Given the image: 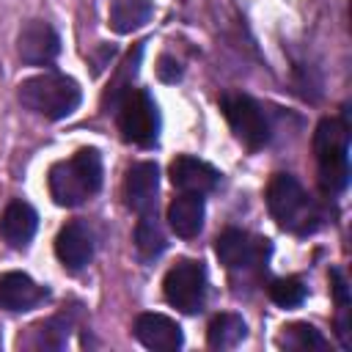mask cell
Wrapping results in <instances>:
<instances>
[{
    "mask_svg": "<svg viewBox=\"0 0 352 352\" xmlns=\"http://www.w3.org/2000/svg\"><path fill=\"white\" fill-rule=\"evenodd\" d=\"M330 280H333V292H336V300H338L341 305H346V280L341 278V272H338V270H333V272H330Z\"/></svg>",
    "mask_w": 352,
    "mask_h": 352,
    "instance_id": "obj_24",
    "label": "cell"
},
{
    "mask_svg": "<svg viewBox=\"0 0 352 352\" xmlns=\"http://www.w3.org/2000/svg\"><path fill=\"white\" fill-rule=\"evenodd\" d=\"M223 116L231 126V132L236 135V140H242L248 148H261L270 138V126H267V118L261 113V107L245 96V94H226L223 102Z\"/></svg>",
    "mask_w": 352,
    "mask_h": 352,
    "instance_id": "obj_7",
    "label": "cell"
},
{
    "mask_svg": "<svg viewBox=\"0 0 352 352\" xmlns=\"http://www.w3.org/2000/svg\"><path fill=\"white\" fill-rule=\"evenodd\" d=\"M217 179H220V173H217L209 162H204V160H198V157L182 154V157H176V160L170 162V182H173V187H179L182 192L204 195V192H209V190L217 187Z\"/></svg>",
    "mask_w": 352,
    "mask_h": 352,
    "instance_id": "obj_13",
    "label": "cell"
},
{
    "mask_svg": "<svg viewBox=\"0 0 352 352\" xmlns=\"http://www.w3.org/2000/svg\"><path fill=\"white\" fill-rule=\"evenodd\" d=\"M16 96H19L22 107H28L30 113L58 121V118H66V116H72L77 110L80 85L66 74L47 72V74L22 80Z\"/></svg>",
    "mask_w": 352,
    "mask_h": 352,
    "instance_id": "obj_2",
    "label": "cell"
},
{
    "mask_svg": "<svg viewBox=\"0 0 352 352\" xmlns=\"http://www.w3.org/2000/svg\"><path fill=\"white\" fill-rule=\"evenodd\" d=\"M270 300L280 308H294L305 300V283L300 278H278L270 286Z\"/></svg>",
    "mask_w": 352,
    "mask_h": 352,
    "instance_id": "obj_21",
    "label": "cell"
},
{
    "mask_svg": "<svg viewBox=\"0 0 352 352\" xmlns=\"http://www.w3.org/2000/svg\"><path fill=\"white\" fill-rule=\"evenodd\" d=\"M36 226H38L36 209L25 201H11L0 214V236L11 248H25L33 239Z\"/></svg>",
    "mask_w": 352,
    "mask_h": 352,
    "instance_id": "obj_15",
    "label": "cell"
},
{
    "mask_svg": "<svg viewBox=\"0 0 352 352\" xmlns=\"http://www.w3.org/2000/svg\"><path fill=\"white\" fill-rule=\"evenodd\" d=\"M165 300L182 311V314H195L204 300H206V270L201 261L192 258H179L162 280Z\"/></svg>",
    "mask_w": 352,
    "mask_h": 352,
    "instance_id": "obj_6",
    "label": "cell"
},
{
    "mask_svg": "<svg viewBox=\"0 0 352 352\" xmlns=\"http://www.w3.org/2000/svg\"><path fill=\"white\" fill-rule=\"evenodd\" d=\"M118 129L124 140L138 143V146H151L160 135V113L148 91L143 88H129L124 99L118 102Z\"/></svg>",
    "mask_w": 352,
    "mask_h": 352,
    "instance_id": "obj_5",
    "label": "cell"
},
{
    "mask_svg": "<svg viewBox=\"0 0 352 352\" xmlns=\"http://www.w3.org/2000/svg\"><path fill=\"white\" fill-rule=\"evenodd\" d=\"M157 74H160L165 82H173V80L182 77V69H179V63H176L170 55H162V58H160V66H157Z\"/></svg>",
    "mask_w": 352,
    "mask_h": 352,
    "instance_id": "obj_23",
    "label": "cell"
},
{
    "mask_svg": "<svg viewBox=\"0 0 352 352\" xmlns=\"http://www.w3.org/2000/svg\"><path fill=\"white\" fill-rule=\"evenodd\" d=\"M160 192V170L154 162H135L124 179V201L138 214H151Z\"/></svg>",
    "mask_w": 352,
    "mask_h": 352,
    "instance_id": "obj_10",
    "label": "cell"
},
{
    "mask_svg": "<svg viewBox=\"0 0 352 352\" xmlns=\"http://www.w3.org/2000/svg\"><path fill=\"white\" fill-rule=\"evenodd\" d=\"M44 297H47V289H41L25 272L0 275V308H6V311H30Z\"/></svg>",
    "mask_w": 352,
    "mask_h": 352,
    "instance_id": "obj_14",
    "label": "cell"
},
{
    "mask_svg": "<svg viewBox=\"0 0 352 352\" xmlns=\"http://www.w3.org/2000/svg\"><path fill=\"white\" fill-rule=\"evenodd\" d=\"M135 338L146 349H157V352H173L184 341L182 327L165 314H140L135 319Z\"/></svg>",
    "mask_w": 352,
    "mask_h": 352,
    "instance_id": "obj_12",
    "label": "cell"
},
{
    "mask_svg": "<svg viewBox=\"0 0 352 352\" xmlns=\"http://www.w3.org/2000/svg\"><path fill=\"white\" fill-rule=\"evenodd\" d=\"M319 184L324 192H341L349 182V126L341 118H322L314 132Z\"/></svg>",
    "mask_w": 352,
    "mask_h": 352,
    "instance_id": "obj_3",
    "label": "cell"
},
{
    "mask_svg": "<svg viewBox=\"0 0 352 352\" xmlns=\"http://www.w3.org/2000/svg\"><path fill=\"white\" fill-rule=\"evenodd\" d=\"M33 333H36L33 346H38V349H41V346H44V349H60L63 341H66V336H69V324H63L60 319H50V322L36 324Z\"/></svg>",
    "mask_w": 352,
    "mask_h": 352,
    "instance_id": "obj_22",
    "label": "cell"
},
{
    "mask_svg": "<svg viewBox=\"0 0 352 352\" xmlns=\"http://www.w3.org/2000/svg\"><path fill=\"white\" fill-rule=\"evenodd\" d=\"M151 11H154L151 0H116L110 6V22L107 25L116 33L124 36V33H132V30L143 28L148 22Z\"/></svg>",
    "mask_w": 352,
    "mask_h": 352,
    "instance_id": "obj_17",
    "label": "cell"
},
{
    "mask_svg": "<svg viewBox=\"0 0 352 352\" xmlns=\"http://www.w3.org/2000/svg\"><path fill=\"white\" fill-rule=\"evenodd\" d=\"M214 253L228 270H248L267 258L270 245L267 239H253L239 228H228L214 239Z\"/></svg>",
    "mask_w": 352,
    "mask_h": 352,
    "instance_id": "obj_8",
    "label": "cell"
},
{
    "mask_svg": "<svg viewBox=\"0 0 352 352\" xmlns=\"http://www.w3.org/2000/svg\"><path fill=\"white\" fill-rule=\"evenodd\" d=\"M55 256L66 270L72 272L82 270L94 256V239H91L88 226H82L80 220L66 223L55 236Z\"/></svg>",
    "mask_w": 352,
    "mask_h": 352,
    "instance_id": "obj_11",
    "label": "cell"
},
{
    "mask_svg": "<svg viewBox=\"0 0 352 352\" xmlns=\"http://www.w3.org/2000/svg\"><path fill=\"white\" fill-rule=\"evenodd\" d=\"M16 52L28 66H47L60 52V38L55 28L44 19H30L16 36Z\"/></svg>",
    "mask_w": 352,
    "mask_h": 352,
    "instance_id": "obj_9",
    "label": "cell"
},
{
    "mask_svg": "<svg viewBox=\"0 0 352 352\" xmlns=\"http://www.w3.org/2000/svg\"><path fill=\"white\" fill-rule=\"evenodd\" d=\"M245 333H248V327L239 314H217L209 322L206 341L212 349H234L245 338Z\"/></svg>",
    "mask_w": 352,
    "mask_h": 352,
    "instance_id": "obj_18",
    "label": "cell"
},
{
    "mask_svg": "<svg viewBox=\"0 0 352 352\" xmlns=\"http://www.w3.org/2000/svg\"><path fill=\"white\" fill-rule=\"evenodd\" d=\"M135 245L143 258H154L165 250V234L151 214H140V223L135 228Z\"/></svg>",
    "mask_w": 352,
    "mask_h": 352,
    "instance_id": "obj_20",
    "label": "cell"
},
{
    "mask_svg": "<svg viewBox=\"0 0 352 352\" xmlns=\"http://www.w3.org/2000/svg\"><path fill=\"white\" fill-rule=\"evenodd\" d=\"M278 344L283 349H292V352H324L327 349V341L324 336L308 324V322H294V324H286L278 336Z\"/></svg>",
    "mask_w": 352,
    "mask_h": 352,
    "instance_id": "obj_19",
    "label": "cell"
},
{
    "mask_svg": "<svg viewBox=\"0 0 352 352\" xmlns=\"http://www.w3.org/2000/svg\"><path fill=\"white\" fill-rule=\"evenodd\" d=\"M102 187V157L94 148H80L74 157L50 168V195L58 206H80Z\"/></svg>",
    "mask_w": 352,
    "mask_h": 352,
    "instance_id": "obj_1",
    "label": "cell"
},
{
    "mask_svg": "<svg viewBox=\"0 0 352 352\" xmlns=\"http://www.w3.org/2000/svg\"><path fill=\"white\" fill-rule=\"evenodd\" d=\"M168 223L176 236L182 239L195 236L204 226V198L192 192H182L179 198H173L168 206Z\"/></svg>",
    "mask_w": 352,
    "mask_h": 352,
    "instance_id": "obj_16",
    "label": "cell"
},
{
    "mask_svg": "<svg viewBox=\"0 0 352 352\" xmlns=\"http://www.w3.org/2000/svg\"><path fill=\"white\" fill-rule=\"evenodd\" d=\"M267 209L278 220V226L292 231H305L311 214V201L302 184L292 173H275L267 184Z\"/></svg>",
    "mask_w": 352,
    "mask_h": 352,
    "instance_id": "obj_4",
    "label": "cell"
}]
</instances>
